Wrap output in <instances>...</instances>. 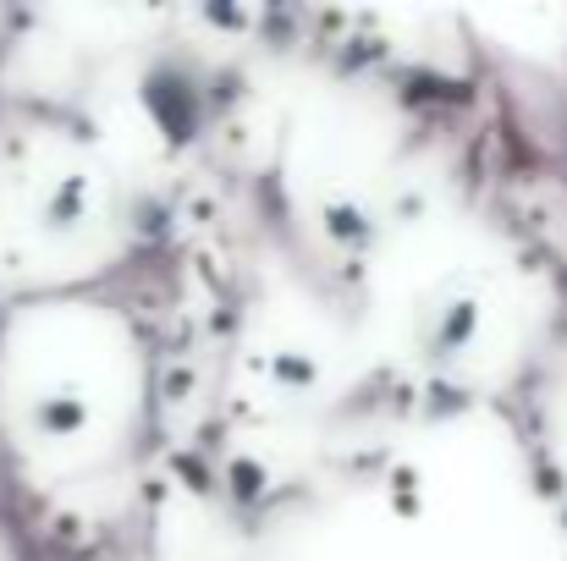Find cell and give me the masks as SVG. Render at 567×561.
Masks as SVG:
<instances>
[{
    "mask_svg": "<svg viewBox=\"0 0 567 561\" xmlns=\"http://www.w3.org/2000/svg\"><path fill=\"white\" fill-rule=\"evenodd\" d=\"M28 429L44 440H72L89 429V402L78 391H39L28 402Z\"/></svg>",
    "mask_w": 567,
    "mask_h": 561,
    "instance_id": "7a4b0ae2",
    "label": "cell"
},
{
    "mask_svg": "<svg viewBox=\"0 0 567 561\" xmlns=\"http://www.w3.org/2000/svg\"><path fill=\"white\" fill-rule=\"evenodd\" d=\"M474 336H480V303L474 298H441L419 320V347L430 359H441V364L446 359H463Z\"/></svg>",
    "mask_w": 567,
    "mask_h": 561,
    "instance_id": "6da1fadb",
    "label": "cell"
},
{
    "mask_svg": "<svg viewBox=\"0 0 567 561\" xmlns=\"http://www.w3.org/2000/svg\"><path fill=\"white\" fill-rule=\"evenodd\" d=\"M39 220H44V231H78L89 220V183L83 177H61V183L50 187Z\"/></svg>",
    "mask_w": 567,
    "mask_h": 561,
    "instance_id": "3957f363",
    "label": "cell"
},
{
    "mask_svg": "<svg viewBox=\"0 0 567 561\" xmlns=\"http://www.w3.org/2000/svg\"><path fill=\"white\" fill-rule=\"evenodd\" d=\"M326 237L337 242V248H348V253H359V248H370L375 242V220H370V209L364 204H326Z\"/></svg>",
    "mask_w": 567,
    "mask_h": 561,
    "instance_id": "277c9868",
    "label": "cell"
}]
</instances>
